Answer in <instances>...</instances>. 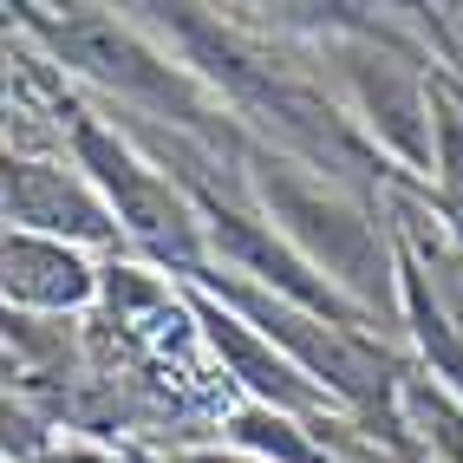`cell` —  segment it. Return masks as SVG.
Listing matches in <instances>:
<instances>
[{"mask_svg": "<svg viewBox=\"0 0 463 463\" xmlns=\"http://www.w3.org/2000/svg\"><path fill=\"white\" fill-rule=\"evenodd\" d=\"M7 14H14V33L26 46H40L66 79H85L91 91L118 99V111L170 125V131L196 137L203 150H215V157H229L241 170L255 137L235 125L229 105L131 7L125 14L118 7H7Z\"/></svg>", "mask_w": 463, "mask_h": 463, "instance_id": "cell-1", "label": "cell"}, {"mask_svg": "<svg viewBox=\"0 0 463 463\" xmlns=\"http://www.w3.org/2000/svg\"><path fill=\"white\" fill-rule=\"evenodd\" d=\"M241 190L255 196L261 222L300 261H314L379 333H405L398 326V229L385 203L346 190V183H326L320 170H307L268 144H249Z\"/></svg>", "mask_w": 463, "mask_h": 463, "instance_id": "cell-2", "label": "cell"}, {"mask_svg": "<svg viewBox=\"0 0 463 463\" xmlns=\"http://www.w3.org/2000/svg\"><path fill=\"white\" fill-rule=\"evenodd\" d=\"M52 111H59V137H66L72 164L99 183V196L111 203V215L125 222V241L144 268L176 274L183 288L209 274V241H203V209L183 183L150 157L137 137H125V125L105 111H91L85 99L52 85Z\"/></svg>", "mask_w": 463, "mask_h": 463, "instance_id": "cell-3", "label": "cell"}, {"mask_svg": "<svg viewBox=\"0 0 463 463\" xmlns=\"http://www.w3.org/2000/svg\"><path fill=\"white\" fill-rule=\"evenodd\" d=\"M314 52L333 79V99L365 131V144L405 183L430 190V164H438V144H430V72L438 66H424L418 46H405V14L392 7L385 26L333 33Z\"/></svg>", "mask_w": 463, "mask_h": 463, "instance_id": "cell-4", "label": "cell"}, {"mask_svg": "<svg viewBox=\"0 0 463 463\" xmlns=\"http://www.w3.org/2000/svg\"><path fill=\"white\" fill-rule=\"evenodd\" d=\"M0 203H7V229L14 235H46V241H72L85 255H125V222L111 215L79 164L46 157V150H7L0 170Z\"/></svg>", "mask_w": 463, "mask_h": 463, "instance_id": "cell-5", "label": "cell"}, {"mask_svg": "<svg viewBox=\"0 0 463 463\" xmlns=\"http://www.w3.org/2000/svg\"><path fill=\"white\" fill-rule=\"evenodd\" d=\"M183 307H190V320H196V333H203V346L229 365V379L249 392V405H268V411H288V418H300V424H314V430H326V424H353L346 411L333 405V398L300 373V365L281 353V346H268V339L249 326V320H235L215 294H203V288H183Z\"/></svg>", "mask_w": 463, "mask_h": 463, "instance_id": "cell-6", "label": "cell"}, {"mask_svg": "<svg viewBox=\"0 0 463 463\" xmlns=\"http://www.w3.org/2000/svg\"><path fill=\"white\" fill-rule=\"evenodd\" d=\"M0 294L7 314L20 320H52V314H85L91 300H105V268L72 241H46V235H14L0 249Z\"/></svg>", "mask_w": 463, "mask_h": 463, "instance_id": "cell-7", "label": "cell"}, {"mask_svg": "<svg viewBox=\"0 0 463 463\" xmlns=\"http://www.w3.org/2000/svg\"><path fill=\"white\" fill-rule=\"evenodd\" d=\"M405 430L424 444L430 463H463V398H450L418 359L405 379Z\"/></svg>", "mask_w": 463, "mask_h": 463, "instance_id": "cell-8", "label": "cell"}, {"mask_svg": "<svg viewBox=\"0 0 463 463\" xmlns=\"http://www.w3.org/2000/svg\"><path fill=\"white\" fill-rule=\"evenodd\" d=\"M176 463H268V457L241 450V444H203V450H183Z\"/></svg>", "mask_w": 463, "mask_h": 463, "instance_id": "cell-9", "label": "cell"}]
</instances>
